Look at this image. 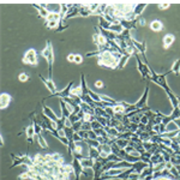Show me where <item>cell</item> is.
<instances>
[{"label":"cell","mask_w":180,"mask_h":180,"mask_svg":"<svg viewBox=\"0 0 180 180\" xmlns=\"http://www.w3.org/2000/svg\"><path fill=\"white\" fill-rule=\"evenodd\" d=\"M39 77L40 79L42 80V83L46 85V88L51 91V95H54L55 93H56V86H55V84L53 83V79H46L42 75H39Z\"/></svg>","instance_id":"5bb4252c"},{"label":"cell","mask_w":180,"mask_h":180,"mask_svg":"<svg viewBox=\"0 0 180 180\" xmlns=\"http://www.w3.org/2000/svg\"><path fill=\"white\" fill-rule=\"evenodd\" d=\"M177 119H180V107H178V108H174L173 112L169 114V115H164L161 124L164 125V126H167L169 123H172V121L177 120Z\"/></svg>","instance_id":"ba28073f"},{"label":"cell","mask_w":180,"mask_h":180,"mask_svg":"<svg viewBox=\"0 0 180 180\" xmlns=\"http://www.w3.org/2000/svg\"><path fill=\"white\" fill-rule=\"evenodd\" d=\"M174 123L177 124V126L179 127V130H180V119H177V120H174Z\"/></svg>","instance_id":"94428289"},{"label":"cell","mask_w":180,"mask_h":180,"mask_svg":"<svg viewBox=\"0 0 180 180\" xmlns=\"http://www.w3.org/2000/svg\"><path fill=\"white\" fill-rule=\"evenodd\" d=\"M148 95H149V86L147 85L145 86V90H144V93L142 95V97L138 100V101L136 102L134 105H136V108L137 109H142V108H144V107H147V101H148Z\"/></svg>","instance_id":"7c38bea8"},{"label":"cell","mask_w":180,"mask_h":180,"mask_svg":"<svg viewBox=\"0 0 180 180\" xmlns=\"http://www.w3.org/2000/svg\"><path fill=\"white\" fill-rule=\"evenodd\" d=\"M100 153H106V154H112V147L110 144H101L99 149H97Z\"/></svg>","instance_id":"e575fe53"},{"label":"cell","mask_w":180,"mask_h":180,"mask_svg":"<svg viewBox=\"0 0 180 180\" xmlns=\"http://www.w3.org/2000/svg\"><path fill=\"white\" fill-rule=\"evenodd\" d=\"M77 133H78L79 136L82 137V139H83V141H85V139L89 138V133H88V131H83V130H80V131H78Z\"/></svg>","instance_id":"bcb514c9"},{"label":"cell","mask_w":180,"mask_h":180,"mask_svg":"<svg viewBox=\"0 0 180 180\" xmlns=\"http://www.w3.org/2000/svg\"><path fill=\"white\" fill-rule=\"evenodd\" d=\"M42 110H43V114H45V115H46L47 118H49V119H51L52 121H54L55 125H56V123H58V121L60 120V118L56 117L54 112L51 109V108H49L48 106H45V105H43V106H42Z\"/></svg>","instance_id":"2e32d148"},{"label":"cell","mask_w":180,"mask_h":180,"mask_svg":"<svg viewBox=\"0 0 180 180\" xmlns=\"http://www.w3.org/2000/svg\"><path fill=\"white\" fill-rule=\"evenodd\" d=\"M35 139L39 142V144L41 145V148L48 149V144H47V142H46V138L43 137L42 133H41V134H36V136H35Z\"/></svg>","instance_id":"83f0119b"},{"label":"cell","mask_w":180,"mask_h":180,"mask_svg":"<svg viewBox=\"0 0 180 180\" xmlns=\"http://www.w3.org/2000/svg\"><path fill=\"white\" fill-rule=\"evenodd\" d=\"M125 151H126V153H127V154H133V153H134L136 150L133 149L132 145H130V144H129V145H127V147H126V148H125Z\"/></svg>","instance_id":"816d5d0a"},{"label":"cell","mask_w":180,"mask_h":180,"mask_svg":"<svg viewBox=\"0 0 180 180\" xmlns=\"http://www.w3.org/2000/svg\"><path fill=\"white\" fill-rule=\"evenodd\" d=\"M94 163H95V160L93 158H90L89 156L84 157L83 160H80V164H82V167L86 169V168H90V169H93V167H94Z\"/></svg>","instance_id":"7402d4cb"},{"label":"cell","mask_w":180,"mask_h":180,"mask_svg":"<svg viewBox=\"0 0 180 180\" xmlns=\"http://www.w3.org/2000/svg\"><path fill=\"white\" fill-rule=\"evenodd\" d=\"M88 147H89V145H88ZM88 156L90 157V158H93V160H97V158L100 157V151L96 148L89 147V154H88Z\"/></svg>","instance_id":"f1b7e54d"},{"label":"cell","mask_w":180,"mask_h":180,"mask_svg":"<svg viewBox=\"0 0 180 180\" xmlns=\"http://www.w3.org/2000/svg\"><path fill=\"white\" fill-rule=\"evenodd\" d=\"M90 125H91V130L93 131H96V130H100V129H102L103 126L97 121V120H94L93 123H90Z\"/></svg>","instance_id":"7bdbcfd3"},{"label":"cell","mask_w":180,"mask_h":180,"mask_svg":"<svg viewBox=\"0 0 180 180\" xmlns=\"http://www.w3.org/2000/svg\"><path fill=\"white\" fill-rule=\"evenodd\" d=\"M96 120L101 124L103 127H106V126H108V123H109V119H107V118H103V117H99V115H96Z\"/></svg>","instance_id":"f35d334b"},{"label":"cell","mask_w":180,"mask_h":180,"mask_svg":"<svg viewBox=\"0 0 180 180\" xmlns=\"http://www.w3.org/2000/svg\"><path fill=\"white\" fill-rule=\"evenodd\" d=\"M173 166H180V154L178 153H173L171 155V161H169Z\"/></svg>","instance_id":"d6a6232c"},{"label":"cell","mask_w":180,"mask_h":180,"mask_svg":"<svg viewBox=\"0 0 180 180\" xmlns=\"http://www.w3.org/2000/svg\"><path fill=\"white\" fill-rule=\"evenodd\" d=\"M132 55L130 54H124L121 56V59L119 60V64H118V70H121V69H124L125 67V65L127 64V61L130 60V58H131Z\"/></svg>","instance_id":"4316f807"},{"label":"cell","mask_w":180,"mask_h":180,"mask_svg":"<svg viewBox=\"0 0 180 180\" xmlns=\"http://www.w3.org/2000/svg\"><path fill=\"white\" fill-rule=\"evenodd\" d=\"M136 59H137V69H138L139 73L142 75V78L149 79L150 76H151V73H150V67L148 66V64L142 61L139 54H136Z\"/></svg>","instance_id":"5b68a950"},{"label":"cell","mask_w":180,"mask_h":180,"mask_svg":"<svg viewBox=\"0 0 180 180\" xmlns=\"http://www.w3.org/2000/svg\"><path fill=\"white\" fill-rule=\"evenodd\" d=\"M73 82H70L69 84H67V86L65 88V89H63L61 91H56L54 95H49V96H47L46 99H49V97H54V96H58V97H60V99H65V97H70L71 96V91H72V88H73Z\"/></svg>","instance_id":"52a82bcc"},{"label":"cell","mask_w":180,"mask_h":180,"mask_svg":"<svg viewBox=\"0 0 180 180\" xmlns=\"http://www.w3.org/2000/svg\"><path fill=\"white\" fill-rule=\"evenodd\" d=\"M174 41H175V36H174L173 34H167V35H164L163 40H162V42H163V47L166 48V49L169 48L173 45Z\"/></svg>","instance_id":"44dd1931"},{"label":"cell","mask_w":180,"mask_h":180,"mask_svg":"<svg viewBox=\"0 0 180 180\" xmlns=\"http://www.w3.org/2000/svg\"><path fill=\"white\" fill-rule=\"evenodd\" d=\"M120 25L124 28V30H131V29H137L138 28V18L132 19V21H126V19H120Z\"/></svg>","instance_id":"8fae6325"},{"label":"cell","mask_w":180,"mask_h":180,"mask_svg":"<svg viewBox=\"0 0 180 180\" xmlns=\"http://www.w3.org/2000/svg\"><path fill=\"white\" fill-rule=\"evenodd\" d=\"M169 72H171V71H168V72H166V73L158 75V73H156L155 71L150 67V73H151V76H150L149 80L153 82V83H155V84H157L158 86H161L164 91H168V90H171V88H169L168 84H167V75H168Z\"/></svg>","instance_id":"3957f363"},{"label":"cell","mask_w":180,"mask_h":180,"mask_svg":"<svg viewBox=\"0 0 180 180\" xmlns=\"http://www.w3.org/2000/svg\"><path fill=\"white\" fill-rule=\"evenodd\" d=\"M11 157L13 160V163L10 166V169L15 168L17 166H21V164H27V162L29 161L28 155H15V154H11Z\"/></svg>","instance_id":"9c48e42d"},{"label":"cell","mask_w":180,"mask_h":180,"mask_svg":"<svg viewBox=\"0 0 180 180\" xmlns=\"http://www.w3.org/2000/svg\"><path fill=\"white\" fill-rule=\"evenodd\" d=\"M88 133H89V138H91V139H97V137H99V136L95 133V131H93V130H91V131H88Z\"/></svg>","instance_id":"f5cc1de1"},{"label":"cell","mask_w":180,"mask_h":180,"mask_svg":"<svg viewBox=\"0 0 180 180\" xmlns=\"http://www.w3.org/2000/svg\"><path fill=\"white\" fill-rule=\"evenodd\" d=\"M103 163H102L100 160H95V163H94V167H93V172H94V180H99L100 177L103 174Z\"/></svg>","instance_id":"4fadbf2b"},{"label":"cell","mask_w":180,"mask_h":180,"mask_svg":"<svg viewBox=\"0 0 180 180\" xmlns=\"http://www.w3.org/2000/svg\"><path fill=\"white\" fill-rule=\"evenodd\" d=\"M164 168H166V162H162V163L156 164V166H154V173L160 172V171H163Z\"/></svg>","instance_id":"f6af8a7d"},{"label":"cell","mask_w":180,"mask_h":180,"mask_svg":"<svg viewBox=\"0 0 180 180\" xmlns=\"http://www.w3.org/2000/svg\"><path fill=\"white\" fill-rule=\"evenodd\" d=\"M18 79H19V82H23V83H25V82H28V80L30 79V77H29V75H28V73L22 72V73H19Z\"/></svg>","instance_id":"b9f144b4"},{"label":"cell","mask_w":180,"mask_h":180,"mask_svg":"<svg viewBox=\"0 0 180 180\" xmlns=\"http://www.w3.org/2000/svg\"><path fill=\"white\" fill-rule=\"evenodd\" d=\"M25 136H27V142H28V145L30 147L32 143H34V139H35V131H34V125H29L27 129H25Z\"/></svg>","instance_id":"e0dca14e"},{"label":"cell","mask_w":180,"mask_h":180,"mask_svg":"<svg viewBox=\"0 0 180 180\" xmlns=\"http://www.w3.org/2000/svg\"><path fill=\"white\" fill-rule=\"evenodd\" d=\"M169 6V2H161V4H158V8L160 10H166V8H168Z\"/></svg>","instance_id":"db71d44e"},{"label":"cell","mask_w":180,"mask_h":180,"mask_svg":"<svg viewBox=\"0 0 180 180\" xmlns=\"http://www.w3.org/2000/svg\"><path fill=\"white\" fill-rule=\"evenodd\" d=\"M60 21H51V22H45V25L47 29H56L59 27Z\"/></svg>","instance_id":"8d00e7d4"},{"label":"cell","mask_w":180,"mask_h":180,"mask_svg":"<svg viewBox=\"0 0 180 180\" xmlns=\"http://www.w3.org/2000/svg\"><path fill=\"white\" fill-rule=\"evenodd\" d=\"M80 130H83V131H91V125H90V123H83Z\"/></svg>","instance_id":"681fc988"},{"label":"cell","mask_w":180,"mask_h":180,"mask_svg":"<svg viewBox=\"0 0 180 180\" xmlns=\"http://www.w3.org/2000/svg\"><path fill=\"white\" fill-rule=\"evenodd\" d=\"M83 120H79L78 123H76V124H73L72 125V129H73V131L75 132H78V131H80V129H82V125H83Z\"/></svg>","instance_id":"ee69618b"},{"label":"cell","mask_w":180,"mask_h":180,"mask_svg":"<svg viewBox=\"0 0 180 180\" xmlns=\"http://www.w3.org/2000/svg\"><path fill=\"white\" fill-rule=\"evenodd\" d=\"M150 157H151V154L148 153V151H145V153H143L141 155V161H143V162H145V163L149 164V162H150Z\"/></svg>","instance_id":"ab89813d"},{"label":"cell","mask_w":180,"mask_h":180,"mask_svg":"<svg viewBox=\"0 0 180 180\" xmlns=\"http://www.w3.org/2000/svg\"><path fill=\"white\" fill-rule=\"evenodd\" d=\"M143 25H145V19L142 17H138V27H143Z\"/></svg>","instance_id":"6f0895ef"},{"label":"cell","mask_w":180,"mask_h":180,"mask_svg":"<svg viewBox=\"0 0 180 180\" xmlns=\"http://www.w3.org/2000/svg\"><path fill=\"white\" fill-rule=\"evenodd\" d=\"M93 41H94V45L97 48L108 46V40L106 39V37L102 35L101 32H100V30H99V28H97V27H96V32H95L94 36H93Z\"/></svg>","instance_id":"8992f818"},{"label":"cell","mask_w":180,"mask_h":180,"mask_svg":"<svg viewBox=\"0 0 180 180\" xmlns=\"http://www.w3.org/2000/svg\"><path fill=\"white\" fill-rule=\"evenodd\" d=\"M75 55L76 54H72V53H70V54L67 55V61L69 63H75Z\"/></svg>","instance_id":"9f6ffc18"},{"label":"cell","mask_w":180,"mask_h":180,"mask_svg":"<svg viewBox=\"0 0 180 180\" xmlns=\"http://www.w3.org/2000/svg\"><path fill=\"white\" fill-rule=\"evenodd\" d=\"M154 174V166H151V164H149L147 168H144L143 171H142V173L139 174V180H143L145 179L147 177H149V175H153Z\"/></svg>","instance_id":"603a6c76"},{"label":"cell","mask_w":180,"mask_h":180,"mask_svg":"<svg viewBox=\"0 0 180 180\" xmlns=\"http://www.w3.org/2000/svg\"><path fill=\"white\" fill-rule=\"evenodd\" d=\"M115 144H117L120 149H125L126 147L130 144V141H126V139H123V138H117Z\"/></svg>","instance_id":"d590c367"},{"label":"cell","mask_w":180,"mask_h":180,"mask_svg":"<svg viewBox=\"0 0 180 180\" xmlns=\"http://www.w3.org/2000/svg\"><path fill=\"white\" fill-rule=\"evenodd\" d=\"M0 145L1 147L4 145V137H2V134H0Z\"/></svg>","instance_id":"91938a15"},{"label":"cell","mask_w":180,"mask_h":180,"mask_svg":"<svg viewBox=\"0 0 180 180\" xmlns=\"http://www.w3.org/2000/svg\"><path fill=\"white\" fill-rule=\"evenodd\" d=\"M95 115L107 118V119H112V118L109 117V114L106 112V109H105V108H101V107H96V108H95Z\"/></svg>","instance_id":"f546056e"},{"label":"cell","mask_w":180,"mask_h":180,"mask_svg":"<svg viewBox=\"0 0 180 180\" xmlns=\"http://www.w3.org/2000/svg\"><path fill=\"white\" fill-rule=\"evenodd\" d=\"M171 72H173L175 76H179L180 75V59H177L174 64H173L172 69H171Z\"/></svg>","instance_id":"1f68e13d"},{"label":"cell","mask_w":180,"mask_h":180,"mask_svg":"<svg viewBox=\"0 0 180 180\" xmlns=\"http://www.w3.org/2000/svg\"><path fill=\"white\" fill-rule=\"evenodd\" d=\"M60 109H61V117L64 118H70L71 115V112L70 109H69V107H67V105L65 103V101H64L63 99H60Z\"/></svg>","instance_id":"cb8c5ba5"},{"label":"cell","mask_w":180,"mask_h":180,"mask_svg":"<svg viewBox=\"0 0 180 180\" xmlns=\"http://www.w3.org/2000/svg\"><path fill=\"white\" fill-rule=\"evenodd\" d=\"M23 64L25 65H32V66H36L37 65V53L34 48H30L25 52L23 59H22Z\"/></svg>","instance_id":"277c9868"},{"label":"cell","mask_w":180,"mask_h":180,"mask_svg":"<svg viewBox=\"0 0 180 180\" xmlns=\"http://www.w3.org/2000/svg\"><path fill=\"white\" fill-rule=\"evenodd\" d=\"M11 101H12V96L11 95L7 94V93H1V95H0V108L1 109L7 108Z\"/></svg>","instance_id":"9a60e30c"},{"label":"cell","mask_w":180,"mask_h":180,"mask_svg":"<svg viewBox=\"0 0 180 180\" xmlns=\"http://www.w3.org/2000/svg\"><path fill=\"white\" fill-rule=\"evenodd\" d=\"M164 162V158L162 156V154L161 153H155V154H153L151 157H150V162L149 164H151V166H156L158 163H162Z\"/></svg>","instance_id":"d6986e66"},{"label":"cell","mask_w":180,"mask_h":180,"mask_svg":"<svg viewBox=\"0 0 180 180\" xmlns=\"http://www.w3.org/2000/svg\"><path fill=\"white\" fill-rule=\"evenodd\" d=\"M166 94H167V96H168V99H169V101H171V103H172L173 108H178V107H180L179 106V97L177 96V95L173 93L172 90H168V91H166Z\"/></svg>","instance_id":"ac0fdd59"},{"label":"cell","mask_w":180,"mask_h":180,"mask_svg":"<svg viewBox=\"0 0 180 180\" xmlns=\"http://www.w3.org/2000/svg\"><path fill=\"white\" fill-rule=\"evenodd\" d=\"M34 7L39 11V17L41 18H47V16L49 15V11L45 7V4H32Z\"/></svg>","instance_id":"ffe728a7"},{"label":"cell","mask_w":180,"mask_h":180,"mask_svg":"<svg viewBox=\"0 0 180 180\" xmlns=\"http://www.w3.org/2000/svg\"><path fill=\"white\" fill-rule=\"evenodd\" d=\"M126 180H139V174L136 172L131 173L129 177H127V179Z\"/></svg>","instance_id":"7dc6e473"},{"label":"cell","mask_w":180,"mask_h":180,"mask_svg":"<svg viewBox=\"0 0 180 180\" xmlns=\"http://www.w3.org/2000/svg\"><path fill=\"white\" fill-rule=\"evenodd\" d=\"M100 51V55L97 56V64L101 67H106V69H110V70H115L118 69V64L119 60L121 59L123 54L117 52L114 48L108 46L97 48Z\"/></svg>","instance_id":"6da1fadb"},{"label":"cell","mask_w":180,"mask_h":180,"mask_svg":"<svg viewBox=\"0 0 180 180\" xmlns=\"http://www.w3.org/2000/svg\"><path fill=\"white\" fill-rule=\"evenodd\" d=\"M125 169H126V168H113V169H109V171L105 172L103 174L109 175V177H114V175H119V174H121V173L124 172Z\"/></svg>","instance_id":"4dcf8cb0"},{"label":"cell","mask_w":180,"mask_h":180,"mask_svg":"<svg viewBox=\"0 0 180 180\" xmlns=\"http://www.w3.org/2000/svg\"><path fill=\"white\" fill-rule=\"evenodd\" d=\"M94 120H96V115H93V114H84L83 117V121L84 123H93Z\"/></svg>","instance_id":"60d3db41"},{"label":"cell","mask_w":180,"mask_h":180,"mask_svg":"<svg viewBox=\"0 0 180 180\" xmlns=\"http://www.w3.org/2000/svg\"><path fill=\"white\" fill-rule=\"evenodd\" d=\"M71 94L76 95V96H82L83 95V89H82V85L79 84L78 86H75V88H72V91H71Z\"/></svg>","instance_id":"74e56055"},{"label":"cell","mask_w":180,"mask_h":180,"mask_svg":"<svg viewBox=\"0 0 180 180\" xmlns=\"http://www.w3.org/2000/svg\"><path fill=\"white\" fill-rule=\"evenodd\" d=\"M132 43L133 46L136 47V49L138 51V53H142V56L144 59V63L147 64V55H145V52H147V42L143 41V42H139V41H136L134 39H132Z\"/></svg>","instance_id":"30bf717a"},{"label":"cell","mask_w":180,"mask_h":180,"mask_svg":"<svg viewBox=\"0 0 180 180\" xmlns=\"http://www.w3.org/2000/svg\"><path fill=\"white\" fill-rule=\"evenodd\" d=\"M145 7H147V4H137L136 7H134V11H133V17H134V18H138V17L142 15V12L144 11Z\"/></svg>","instance_id":"484cf974"},{"label":"cell","mask_w":180,"mask_h":180,"mask_svg":"<svg viewBox=\"0 0 180 180\" xmlns=\"http://www.w3.org/2000/svg\"><path fill=\"white\" fill-rule=\"evenodd\" d=\"M83 63V56L80 54H76L75 55V64H77V65H80V64Z\"/></svg>","instance_id":"c3c4849f"},{"label":"cell","mask_w":180,"mask_h":180,"mask_svg":"<svg viewBox=\"0 0 180 180\" xmlns=\"http://www.w3.org/2000/svg\"><path fill=\"white\" fill-rule=\"evenodd\" d=\"M95 86L101 89V88H103V82H102V80H96V82H95Z\"/></svg>","instance_id":"680465c9"},{"label":"cell","mask_w":180,"mask_h":180,"mask_svg":"<svg viewBox=\"0 0 180 180\" xmlns=\"http://www.w3.org/2000/svg\"><path fill=\"white\" fill-rule=\"evenodd\" d=\"M83 142L85 143L86 145L93 147V148H96V149H99V147L101 145V144H100V142L97 141V139H91V138H88V139H85V141H83Z\"/></svg>","instance_id":"836d02e7"},{"label":"cell","mask_w":180,"mask_h":180,"mask_svg":"<svg viewBox=\"0 0 180 180\" xmlns=\"http://www.w3.org/2000/svg\"><path fill=\"white\" fill-rule=\"evenodd\" d=\"M150 29H151L153 32H161V30L163 29V24H162L161 21L155 19V21H153V22L150 23Z\"/></svg>","instance_id":"d4e9b609"},{"label":"cell","mask_w":180,"mask_h":180,"mask_svg":"<svg viewBox=\"0 0 180 180\" xmlns=\"http://www.w3.org/2000/svg\"><path fill=\"white\" fill-rule=\"evenodd\" d=\"M148 123H149V118L147 117V115H145V114H144V115H143V117H142L141 124H143V125H147V124H148Z\"/></svg>","instance_id":"11a10c76"},{"label":"cell","mask_w":180,"mask_h":180,"mask_svg":"<svg viewBox=\"0 0 180 180\" xmlns=\"http://www.w3.org/2000/svg\"><path fill=\"white\" fill-rule=\"evenodd\" d=\"M41 55L47 60L48 63V79L53 78V64H54V53H53V46L52 42L48 40L47 46L42 49Z\"/></svg>","instance_id":"7a4b0ae2"},{"label":"cell","mask_w":180,"mask_h":180,"mask_svg":"<svg viewBox=\"0 0 180 180\" xmlns=\"http://www.w3.org/2000/svg\"><path fill=\"white\" fill-rule=\"evenodd\" d=\"M73 141L76 142V143H80V142H83V139H82V137L79 136L77 132H75V134H73Z\"/></svg>","instance_id":"f907efd6"}]
</instances>
